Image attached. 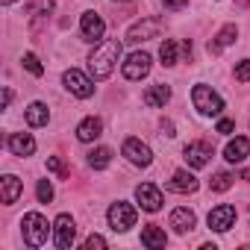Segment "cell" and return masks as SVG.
I'll return each instance as SVG.
<instances>
[{"label":"cell","mask_w":250,"mask_h":250,"mask_svg":"<svg viewBox=\"0 0 250 250\" xmlns=\"http://www.w3.org/2000/svg\"><path fill=\"white\" fill-rule=\"evenodd\" d=\"M121 59V42L118 39H103L100 44H94L91 56H88V74L103 83L112 71H115V62Z\"/></svg>","instance_id":"cell-1"},{"label":"cell","mask_w":250,"mask_h":250,"mask_svg":"<svg viewBox=\"0 0 250 250\" xmlns=\"http://www.w3.org/2000/svg\"><path fill=\"white\" fill-rule=\"evenodd\" d=\"M21 232H24V241L30 247H44L47 244V232H50V224L42 212H27L21 218Z\"/></svg>","instance_id":"cell-2"},{"label":"cell","mask_w":250,"mask_h":250,"mask_svg":"<svg viewBox=\"0 0 250 250\" xmlns=\"http://www.w3.org/2000/svg\"><path fill=\"white\" fill-rule=\"evenodd\" d=\"M191 103H194V109H197L200 115H221V112H224L221 94H218L215 88L203 85V83H197V85L191 88Z\"/></svg>","instance_id":"cell-3"},{"label":"cell","mask_w":250,"mask_h":250,"mask_svg":"<svg viewBox=\"0 0 250 250\" xmlns=\"http://www.w3.org/2000/svg\"><path fill=\"white\" fill-rule=\"evenodd\" d=\"M136 218H139V212H136V206L127 203V200H118V203L109 206V227H112L115 232H127L130 227H136Z\"/></svg>","instance_id":"cell-4"},{"label":"cell","mask_w":250,"mask_h":250,"mask_svg":"<svg viewBox=\"0 0 250 250\" xmlns=\"http://www.w3.org/2000/svg\"><path fill=\"white\" fill-rule=\"evenodd\" d=\"M62 83H65V88H68L74 97H80V100H85V97L94 94V83H91L83 71H77V68H68V71L62 74Z\"/></svg>","instance_id":"cell-5"},{"label":"cell","mask_w":250,"mask_h":250,"mask_svg":"<svg viewBox=\"0 0 250 250\" xmlns=\"http://www.w3.org/2000/svg\"><path fill=\"white\" fill-rule=\"evenodd\" d=\"M212 153H215V147H212L209 142H203V139L188 142V145L183 147V159L188 162V168H206L209 159H212Z\"/></svg>","instance_id":"cell-6"},{"label":"cell","mask_w":250,"mask_h":250,"mask_svg":"<svg viewBox=\"0 0 250 250\" xmlns=\"http://www.w3.org/2000/svg\"><path fill=\"white\" fill-rule=\"evenodd\" d=\"M103 33H106L103 18H100L97 12H83V18H80V36H83V42L100 44V42H103Z\"/></svg>","instance_id":"cell-7"},{"label":"cell","mask_w":250,"mask_h":250,"mask_svg":"<svg viewBox=\"0 0 250 250\" xmlns=\"http://www.w3.org/2000/svg\"><path fill=\"white\" fill-rule=\"evenodd\" d=\"M121 71H124V77H127V80L139 83V80H145V77L150 74V56H147L145 50H136V53L127 56V62H124Z\"/></svg>","instance_id":"cell-8"},{"label":"cell","mask_w":250,"mask_h":250,"mask_svg":"<svg viewBox=\"0 0 250 250\" xmlns=\"http://www.w3.org/2000/svg\"><path fill=\"white\" fill-rule=\"evenodd\" d=\"M53 232H56V247L59 250H71L74 241H77V224L71 215H59L56 224H53Z\"/></svg>","instance_id":"cell-9"},{"label":"cell","mask_w":250,"mask_h":250,"mask_svg":"<svg viewBox=\"0 0 250 250\" xmlns=\"http://www.w3.org/2000/svg\"><path fill=\"white\" fill-rule=\"evenodd\" d=\"M159 33H162V21H159V18H145V21H139V24H133V27L127 30V42L139 44V42L156 39Z\"/></svg>","instance_id":"cell-10"},{"label":"cell","mask_w":250,"mask_h":250,"mask_svg":"<svg viewBox=\"0 0 250 250\" xmlns=\"http://www.w3.org/2000/svg\"><path fill=\"white\" fill-rule=\"evenodd\" d=\"M136 200H139V206H142L145 212H159L162 203H165L159 186H153V183H142V186L136 188Z\"/></svg>","instance_id":"cell-11"},{"label":"cell","mask_w":250,"mask_h":250,"mask_svg":"<svg viewBox=\"0 0 250 250\" xmlns=\"http://www.w3.org/2000/svg\"><path fill=\"white\" fill-rule=\"evenodd\" d=\"M121 150H124V156H127L133 165H139V168H147L153 162V153H150V147L142 139H127Z\"/></svg>","instance_id":"cell-12"},{"label":"cell","mask_w":250,"mask_h":250,"mask_svg":"<svg viewBox=\"0 0 250 250\" xmlns=\"http://www.w3.org/2000/svg\"><path fill=\"white\" fill-rule=\"evenodd\" d=\"M235 206L232 203H221V206H215L212 212H209V229H215V232H227L232 224H235Z\"/></svg>","instance_id":"cell-13"},{"label":"cell","mask_w":250,"mask_h":250,"mask_svg":"<svg viewBox=\"0 0 250 250\" xmlns=\"http://www.w3.org/2000/svg\"><path fill=\"white\" fill-rule=\"evenodd\" d=\"M6 147H9L12 156H33L36 153V139L30 133H9Z\"/></svg>","instance_id":"cell-14"},{"label":"cell","mask_w":250,"mask_h":250,"mask_svg":"<svg viewBox=\"0 0 250 250\" xmlns=\"http://www.w3.org/2000/svg\"><path fill=\"white\" fill-rule=\"evenodd\" d=\"M168 224L174 227V232L186 235V232H191V229H194V224H197V215H194V212H191L188 206H177V209L171 212Z\"/></svg>","instance_id":"cell-15"},{"label":"cell","mask_w":250,"mask_h":250,"mask_svg":"<svg viewBox=\"0 0 250 250\" xmlns=\"http://www.w3.org/2000/svg\"><path fill=\"white\" fill-rule=\"evenodd\" d=\"M247 153H250V142H247V136H235V139H229L227 147H224V159H227L229 165L244 162Z\"/></svg>","instance_id":"cell-16"},{"label":"cell","mask_w":250,"mask_h":250,"mask_svg":"<svg viewBox=\"0 0 250 250\" xmlns=\"http://www.w3.org/2000/svg\"><path fill=\"white\" fill-rule=\"evenodd\" d=\"M21 191H24V186H21V180H18L15 174H6L3 180H0V200H3V206L18 203Z\"/></svg>","instance_id":"cell-17"},{"label":"cell","mask_w":250,"mask_h":250,"mask_svg":"<svg viewBox=\"0 0 250 250\" xmlns=\"http://www.w3.org/2000/svg\"><path fill=\"white\" fill-rule=\"evenodd\" d=\"M165 188L168 191H177V194H191V191H197V177L188 174V171H174V177L168 180Z\"/></svg>","instance_id":"cell-18"},{"label":"cell","mask_w":250,"mask_h":250,"mask_svg":"<svg viewBox=\"0 0 250 250\" xmlns=\"http://www.w3.org/2000/svg\"><path fill=\"white\" fill-rule=\"evenodd\" d=\"M235 39H238V27L235 24H227V27H221V33L209 42V53H221L224 47H229V44H235Z\"/></svg>","instance_id":"cell-19"},{"label":"cell","mask_w":250,"mask_h":250,"mask_svg":"<svg viewBox=\"0 0 250 250\" xmlns=\"http://www.w3.org/2000/svg\"><path fill=\"white\" fill-rule=\"evenodd\" d=\"M100 133H103V121L100 118H85V121H80V127H77V139L80 142H94V139H100Z\"/></svg>","instance_id":"cell-20"},{"label":"cell","mask_w":250,"mask_h":250,"mask_svg":"<svg viewBox=\"0 0 250 250\" xmlns=\"http://www.w3.org/2000/svg\"><path fill=\"white\" fill-rule=\"evenodd\" d=\"M24 121L30 124V127H44V124L50 121V112H47V106L44 103H30L27 109H24Z\"/></svg>","instance_id":"cell-21"},{"label":"cell","mask_w":250,"mask_h":250,"mask_svg":"<svg viewBox=\"0 0 250 250\" xmlns=\"http://www.w3.org/2000/svg\"><path fill=\"white\" fill-rule=\"evenodd\" d=\"M165 241H168V235H165V229H162V227L147 224V227L142 229V244H145V247L156 250V247H165Z\"/></svg>","instance_id":"cell-22"},{"label":"cell","mask_w":250,"mask_h":250,"mask_svg":"<svg viewBox=\"0 0 250 250\" xmlns=\"http://www.w3.org/2000/svg\"><path fill=\"white\" fill-rule=\"evenodd\" d=\"M142 100H145L147 106L159 109V106H165V103L171 100V88H168V85H162V83H159V85H150V88L145 91V97H142Z\"/></svg>","instance_id":"cell-23"},{"label":"cell","mask_w":250,"mask_h":250,"mask_svg":"<svg viewBox=\"0 0 250 250\" xmlns=\"http://www.w3.org/2000/svg\"><path fill=\"white\" fill-rule=\"evenodd\" d=\"M109 162H112V150H109V147H94V150L88 153V165H91L94 171L109 168Z\"/></svg>","instance_id":"cell-24"},{"label":"cell","mask_w":250,"mask_h":250,"mask_svg":"<svg viewBox=\"0 0 250 250\" xmlns=\"http://www.w3.org/2000/svg\"><path fill=\"white\" fill-rule=\"evenodd\" d=\"M159 59H162L165 68H174V65H177V42H174V39H165V42H162Z\"/></svg>","instance_id":"cell-25"},{"label":"cell","mask_w":250,"mask_h":250,"mask_svg":"<svg viewBox=\"0 0 250 250\" xmlns=\"http://www.w3.org/2000/svg\"><path fill=\"white\" fill-rule=\"evenodd\" d=\"M209 188H212V191H218V194H224V191H229V188H232V174H227V171H221V174H215V177L209 180Z\"/></svg>","instance_id":"cell-26"},{"label":"cell","mask_w":250,"mask_h":250,"mask_svg":"<svg viewBox=\"0 0 250 250\" xmlns=\"http://www.w3.org/2000/svg\"><path fill=\"white\" fill-rule=\"evenodd\" d=\"M47 171H50V174H56L59 180H68V174H71V168H68L59 156H47Z\"/></svg>","instance_id":"cell-27"},{"label":"cell","mask_w":250,"mask_h":250,"mask_svg":"<svg viewBox=\"0 0 250 250\" xmlns=\"http://www.w3.org/2000/svg\"><path fill=\"white\" fill-rule=\"evenodd\" d=\"M21 62H24V68H27L33 77H42V74H44V65L39 62V56H36V53H24V59H21Z\"/></svg>","instance_id":"cell-28"},{"label":"cell","mask_w":250,"mask_h":250,"mask_svg":"<svg viewBox=\"0 0 250 250\" xmlns=\"http://www.w3.org/2000/svg\"><path fill=\"white\" fill-rule=\"evenodd\" d=\"M53 12V0H33V6H30V15L42 18V15H50Z\"/></svg>","instance_id":"cell-29"},{"label":"cell","mask_w":250,"mask_h":250,"mask_svg":"<svg viewBox=\"0 0 250 250\" xmlns=\"http://www.w3.org/2000/svg\"><path fill=\"white\" fill-rule=\"evenodd\" d=\"M36 197H39V203H50V200H53V186H50L47 180H39V186H36Z\"/></svg>","instance_id":"cell-30"},{"label":"cell","mask_w":250,"mask_h":250,"mask_svg":"<svg viewBox=\"0 0 250 250\" xmlns=\"http://www.w3.org/2000/svg\"><path fill=\"white\" fill-rule=\"evenodd\" d=\"M235 80L238 83H250V59H241L235 65Z\"/></svg>","instance_id":"cell-31"},{"label":"cell","mask_w":250,"mask_h":250,"mask_svg":"<svg viewBox=\"0 0 250 250\" xmlns=\"http://www.w3.org/2000/svg\"><path fill=\"white\" fill-rule=\"evenodd\" d=\"M94 247H106V238L97 235V232H91V235L85 238V250H94Z\"/></svg>","instance_id":"cell-32"},{"label":"cell","mask_w":250,"mask_h":250,"mask_svg":"<svg viewBox=\"0 0 250 250\" xmlns=\"http://www.w3.org/2000/svg\"><path fill=\"white\" fill-rule=\"evenodd\" d=\"M235 130V124L229 121V118H224V121H218V127H215V133H221V136H229Z\"/></svg>","instance_id":"cell-33"},{"label":"cell","mask_w":250,"mask_h":250,"mask_svg":"<svg viewBox=\"0 0 250 250\" xmlns=\"http://www.w3.org/2000/svg\"><path fill=\"white\" fill-rule=\"evenodd\" d=\"M162 6L165 9H183V6H188V0H162Z\"/></svg>","instance_id":"cell-34"},{"label":"cell","mask_w":250,"mask_h":250,"mask_svg":"<svg viewBox=\"0 0 250 250\" xmlns=\"http://www.w3.org/2000/svg\"><path fill=\"white\" fill-rule=\"evenodd\" d=\"M162 130H165V136H171V139L177 136V133H174V124H171V121H165V124H162Z\"/></svg>","instance_id":"cell-35"},{"label":"cell","mask_w":250,"mask_h":250,"mask_svg":"<svg viewBox=\"0 0 250 250\" xmlns=\"http://www.w3.org/2000/svg\"><path fill=\"white\" fill-rule=\"evenodd\" d=\"M9 103H12V88L3 91V109H9Z\"/></svg>","instance_id":"cell-36"},{"label":"cell","mask_w":250,"mask_h":250,"mask_svg":"<svg viewBox=\"0 0 250 250\" xmlns=\"http://www.w3.org/2000/svg\"><path fill=\"white\" fill-rule=\"evenodd\" d=\"M183 53H186V56H188V59H191V42H188V39H186V42H183Z\"/></svg>","instance_id":"cell-37"},{"label":"cell","mask_w":250,"mask_h":250,"mask_svg":"<svg viewBox=\"0 0 250 250\" xmlns=\"http://www.w3.org/2000/svg\"><path fill=\"white\" fill-rule=\"evenodd\" d=\"M0 3H3V6H12V3H15V0H0Z\"/></svg>","instance_id":"cell-38"},{"label":"cell","mask_w":250,"mask_h":250,"mask_svg":"<svg viewBox=\"0 0 250 250\" xmlns=\"http://www.w3.org/2000/svg\"><path fill=\"white\" fill-rule=\"evenodd\" d=\"M118 3H130V0H118Z\"/></svg>","instance_id":"cell-39"}]
</instances>
